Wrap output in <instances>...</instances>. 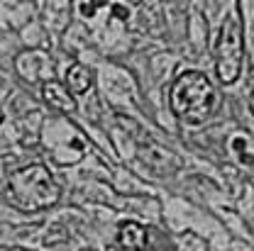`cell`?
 Masks as SVG:
<instances>
[{
  "label": "cell",
  "instance_id": "1",
  "mask_svg": "<svg viewBox=\"0 0 254 251\" xmlns=\"http://www.w3.org/2000/svg\"><path fill=\"white\" fill-rule=\"evenodd\" d=\"M62 190L47 166L34 163L15 171L7 181L5 200L20 212H39L57 205Z\"/></svg>",
  "mask_w": 254,
  "mask_h": 251
},
{
  "label": "cell",
  "instance_id": "2",
  "mask_svg": "<svg viewBox=\"0 0 254 251\" xmlns=\"http://www.w3.org/2000/svg\"><path fill=\"white\" fill-rule=\"evenodd\" d=\"M169 105L176 117L195 125L213 115L218 105V93L208 76H203L200 71H189V73H181L176 83L171 86Z\"/></svg>",
  "mask_w": 254,
  "mask_h": 251
},
{
  "label": "cell",
  "instance_id": "3",
  "mask_svg": "<svg viewBox=\"0 0 254 251\" xmlns=\"http://www.w3.org/2000/svg\"><path fill=\"white\" fill-rule=\"evenodd\" d=\"M42 147L59 166H73L86 156V139L68 117H52L42 127Z\"/></svg>",
  "mask_w": 254,
  "mask_h": 251
},
{
  "label": "cell",
  "instance_id": "4",
  "mask_svg": "<svg viewBox=\"0 0 254 251\" xmlns=\"http://www.w3.org/2000/svg\"><path fill=\"white\" fill-rule=\"evenodd\" d=\"M215 68L225 86L235 83L242 71V20L240 5L232 2L230 15L222 20L220 34L215 42Z\"/></svg>",
  "mask_w": 254,
  "mask_h": 251
},
{
  "label": "cell",
  "instance_id": "5",
  "mask_svg": "<svg viewBox=\"0 0 254 251\" xmlns=\"http://www.w3.org/2000/svg\"><path fill=\"white\" fill-rule=\"evenodd\" d=\"M15 68L17 73L30 81V83H37V81H52L54 76V66H52V59L42 51H22L15 61Z\"/></svg>",
  "mask_w": 254,
  "mask_h": 251
},
{
  "label": "cell",
  "instance_id": "6",
  "mask_svg": "<svg viewBox=\"0 0 254 251\" xmlns=\"http://www.w3.org/2000/svg\"><path fill=\"white\" fill-rule=\"evenodd\" d=\"M42 100H44L52 110H57V112H73V110H76L73 95L64 88V83L54 81V78L47 81V83H42Z\"/></svg>",
  "mask_w": 254,
  "mask_h": 251
},
{
  "label": "cell",
  "instance_id": "7",
  "mask_svg": "<svg viewBox=\"0 0 254 251\" xmlns=\"http://www.w3.org/2000/svg\"><path fill=\"white\" fill-rule=\"evenodd\" d=\"M118 244L125 251H144L149 244V234L139 222H123L118 227Z\"/></svg>",
  "mask_w": 254,
  "mask_h": 251
},
{
  "label": "cell",
  "instance_id": "8",
  "mask_svg": "<svg viewBox=\"0 0 254 251\" xmlns=\"http://www.w3.org/2000/svg\"><path fill=\"white\" fill-rule=\"evenodd\" d=\"M227 149L235 154V158L242 166H252L254 163V137L247 132H235L227 139Z\"/></svg>",
  "mask_w": 254,
  "mask_h": 251
},
{
  "label": "cell",
  "instance_id": "9",
  "mask_svg": "<svg viewBox=\"0 0 254 251\" xmlns=\"http://www.w3.org/2000/svg\"><path fill=\"white\" fill-rule=\"evenodd\" d=\"M66 86H68V93L81 95L86 91H91L93 86V71L83 63H73L68 71H66Z\"/></svg>",
  "mask_w": 254,
  "mask_h": 251
},
{
  "label": "cell",
  "instance_id": "10",
  "mask_svg": "<svg viewBox=\"0 0 254 251\" xmlns=\"http://www.w3.org/2000/svg\"><path fill=\"white\" fill-rule=\"evenodd\" d=\"M76 7L81 10V15H83V17H93L95 12L103 7V2H76Z\"/></svg>",
  "mask_w": 254,
  "mask_h": 251
},
{
  "label": "cell",
  "instance_id": "11",
  "mask_svg": "<svg viewBox=\"0 0 254 251\" xmlns=\"http://www.w3.org/2000/svg\"><path fill=\"white\" fill-rule=\"evenodd\" d=\"M113 10H115L118 20H123V22H125V20H127V10H125V7H123V5H113Z\"/></svg>",
  "mask_w": 254,
  "mask_h": 251
},
{
  "label": "cell",
  "instance_id": "12",
  "mask_svg": "<svg viewBox=\"0 0 254 251\" xmlns=\"http://www.w3.org/2000/svg\"><path fill=\"white\" fill-rule=\"evenodd\" d=\"M0 125H2V112H0Z\"/></svg>",
  "mask_w": 254,
  "mask_h": 251
},
{
  "label": "cell",
  "instance_id": "13",
  "mask_svg": "<svg viewBox=\"0 0 254 251\" xmlns=\"http://www.w3.org/2000/svg\"><path fill=\"white\" fill-rule=\"evenodd\" d=\"M81 251H95V249H81Z\"/></svg>",
  "mask_w": 254,
  "mask_h": 251
}]
</instances>
